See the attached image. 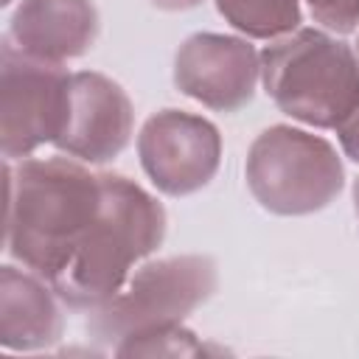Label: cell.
I'll return each instance as SVG.
<instances>
[{
	"label": "cell",
	"mask_w": 359,
	"mask_h": 359,
	"mask_svg": "<svg viewBox=\"0 0 359 359\" xmlns=\"http://www.w3.org/2000/svg\"><path fill=\"white\" fill-rule=\"evenodd\" d=\"M165 238V208L137 182L101 174V205L62 272L50 280L59 300L76 311H95L129 280L135 261Z\"/></svg>",
	"instance_id": "2"
},
{
	"label": "cell",
	"mask_w": 359,
	"mask_h": 359,
	"mask_svg": "<svg viewBox=\"0 0 359 359\" xmlns=\"http://www.w3.org/2000/svg\"><path fill=\"white\" fill-rule=\"evenodd\" d=\"M244 177L255 202L278 216L317 213L328 208L345 185L337 149L325 137L286 123L269 126L252 140Z\"/></svg>",
	"instance_id": "4"
},
{
	"label": "cell",
	"mask_w": 359,
	"mask_h": 359,
	"mask_svg": "<svg viewBox=\"0 0 359 359\" xmlns=\"http://www.w3.org/2000/svg\"><path fill=\"white\" fill-rule=\"evenodd\" d=\"M137 154L157 191L188 196L216 177L222 163V135L202 115L163 109L146 118L137 135Z\"/></svg>",
	"instance_id": "7"
},
{
	"label": "cell",
	"mask_w": 359,
	"mask_h": 359,
	"mask_svg": "<svg viewBox=\"0 0 359 359\" xmlns=\"http://www.w3.org/2000/svg\"><path fill=\"white\" fill-rule=\"evenodd\" d=\"M353 210H356V219H359V180L353 185Z\"/></svg>",
	"instance_id": "17"
},
{
	"label": "cell",
	"mask_w": 359,
	"mask_h": 359,
	"mask_svg": "<svg viewBox=\"0 0 359 359\" xmlns=\"http://www.w3.org/2000/svg\"><path fill=\"white\" fill-rule=\"evenodd\" d=\"M53 286L36 272L0 269V345L6 351H42L59 342L65 317Z\"/></svg>",
	"instance_id": "11"
},
{
	"label": "cell",
	"mask_w": 359,
	"mask_h": 359,
	"mask_svg": "<svg viewBox=\"0 0 359 359\" xmlns=\"http://www.w3.org/2000/svg\"><path fill=\"white\" fill-rule=\"evenodd\" d=\"M356 59H359V42H356Z\"/></svg>",
	"instance_id": "19"
},
{
	"label": "cell",
	"mask_w": 359,
	"mask_h": 359,
	"mask_svg": "<svg viewBox=\"0 0 359 359\" xmlns=\"http://www.w3.org/2000/svg\"><path fill=\"white\" fill-rule=\"evenodd\" d=\"M67 70L59 62L25 56L8 39L0 48V146L6 160H22L53 143L67 109Z\"/></svg>",
	"instance_id": "6"
},
{
	"label": "cell",
	"mask_w": 359,
	"mask_h": 359,
	"mask_svg": "<svg viewBox=\"0 0 359 359\" xmlns=\"http://www.w3.org/2000/svg\"><path fill=\"white\" fill-rule=\"evenodd\" d=\"M98 28L93 0H20L6 39L25 56L62 65L84 56L95 45Z\"/></svg>",
	"instance_id": "10"
},
{
	"label": "cell",
	"mask_w": 359,
	"mask_h": 359,
	"mask_svg": "<svg viewBox=\"0 0 359 359\" xmlns=\"http://www.w3.org/2000/svg\"><path fill=\"white\" fill-rule=\"evenodd\" d=\"M216 11L244 36L275 39L300 28V0H216Z\"/></svg>",
	"instance_id": "12"
},
{
	"label": "cell",
	"mask_w": 359,
	"mask_h": 359,
	"mask_svg": "<svg viewBox=\"0 0 359 359\" xmlns=\"http://www.w3.org/2000/svg\"><path fill=\"white\" fill-rule=\"evenodd\" d=\"M112 351L118 356H202L205 345L196 339L194 331H188L177 323V325L126 337Z\"/></svg>",
	"instance_id": "13"
},
{
	"label": "cell",
	"mask_w": 359,
	"mask_h": 359,
	"mask_svg": "<svg viewBox=\"0 0 359 359\" xmlns=\"http://www.w3.org/2000/svg\"><path fill=\"white\" fill-rule=\"evenodd\" d=\"M219 275L208 255H174L149 261L126 280V286L90 311V334L112 348L135 334L182 323L216 292Z\"/></svg>",
	"instance_id": "5"
},
{
	"label": "cell",
	"mask_w": 359,
	"mask_h": 359,
	"mask_svg": "<svg viewBox=\"0 0 359 359\" xmlns=\"http://www.w3.org/2000/svg\"><path fill=\"white\" fill-rule=\"evenodd\" d=\"M0 3H3V6H8V3H11V0H0Z\"/></svg>",
	"instance_id": "18"
},
{
	"label": "cell",
	"mask_w": 359,
	"mask_h": 359,
	"mask_svg": "<svg viewBox=\"0 0 359 359\" xmlns=\"http://www.w3.org/2000/svg\"><path fill=\"white\" fill-rule=\"evenodd\" d=\"M261 56L230 34H194L174 56V84L188 98L216 112H236L255 95Z\"/></svg>",
	"instance_id": "8"
},
{
	"label": "cell",
	"mask_w": 359,
	"mask_h": 359,
	"mask_svg": "<svg viewBox=\"0 0 359 359\" xmlns=\"http://www.w3.org/2000/svg\"><path fill=\"white\" fill-rule=\"evenodd\" d=\"M202 0H151V6L163 8V11H185V8H196Z\"/></svg>",
	"instance_id": "16"
},
{
	"label": "cell",
	"mask_w": 359,
	"mask_h": 359,
	"mask_svg": "<svg viewBox=\"0 0 359 359\" xmlns=\"http://www.w3.org/2000/svg\"><path fill=\"white\" fill-rule=\"evenodd\" d=\"M6 250L48 283L62 272L101 205V174L67 157L6 165Z\"/></svg>",
	"instance_id": "1"
},
{
	"label": "cell",
	"mask_w": 359,
	"mask_h": 359,
	"mask_svg": "<svg viewBox=\"0 0 359 359\" xmlns=\"http://www.w3.org/2000/svg\"><path fill=\"white\" fill-rule=\"evenodd\" d=\"M261 81L283 115L317 129H337L359 104L353 48L317 28H297L266 45Z\"/></svg>",
	"instance_id": "3"
},
{
	"label": "cell",
	"mask_w": 359,
	"mask_h": 359,
	"mask_svg": "<svg viewBox=\"0 0 359 359\" xmlns=\"http://www.w3.org/2000/svg\"><path fill=\"white\" fill-rule=\"evenodd\" d=\"M337 137H339V146H342L345 157L353 160V163H359V104H356V109L337 126Z\"/></svg>",
	"instance_id": "15"
},
{
	"label": "cell",
	"mask_w": 359,
	"mask_h": 359,
	"mask_svg": "<svg viewBox=\"0 0 359 359\" xmlns=\"http://www.w3.org/2000/svg\"><path fill=\"white\" fill-rule=\"evenodd\" d=\"M135 109L126 90L104 73L81 70L70 79L65 123L53 146L84 163H109L132 137Z\"/></svg>",
	"instance_id": "9"
},
{
	"label": "cell",
	"mask_w": 359,
	"mask_h": 359,
	"mask_svg": "<svg viewBox=\"0 0 359 359\" xmlns=\"http://www.w3.org/2000/svg\"><path fill=\"white\" fill-rule=\"evenodd\" d=\"M311 17L337 34H351L359 25V0H306Z\"/></svg>",
	"instance_id": "14"
}]
</instances>
